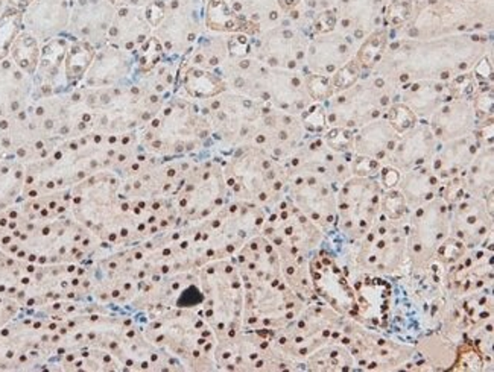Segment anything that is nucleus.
I'll return each mask as SVG.
<instances>
[{
    "label": "nucleus",
    "instance_id": "2",
    "mask_svg": "<svg viewBox=\"0 0 494 372\" xmlns=\"http://www.w3.org/2000/svg\"><path fill=\"white\" fill-rule=\"evenodd\" d=\"M19 21H21L19 13H10V14H6L5 17L0 19V60L8 52L11 41H13L15 32L19 30Z\"/></svg>",
    "mask_w": 494,
    "mask_h": 372
},
{
    "label": "nucleus",
    "instance_id": "3",
    "mask_svg": "<svg viewBox=\"0 0 494 372\" xmlns=\"http://www.w3.org/2000/svg\"><path fill=\"white\" fill-rule=\"evenodd\" d=\"M89 60H90V54L81 46H76L72 49L69 60H67V73L71 76L81 75L89 64Z\"/></svg>",
    "mask_w": 494,
    "mask_h": 372
},
{
    "label": "nucleus",
    "instance_id": "1",
    "mask_svg": "<svg viewBox=\"0 0 494 372\" xmlns=\"http://www.w3.org/2000/svg\"><path fill=\"white\" fill-rule=\"evenodd\" d=\"M37 45L36 40L30 36H21L15 41L13 55L17 61L19 66L23 67L25 71L32 72L37 63Z\"/></svg>",
    "mask_w": 494,
    "mask_h": 372
}]
</instances>
